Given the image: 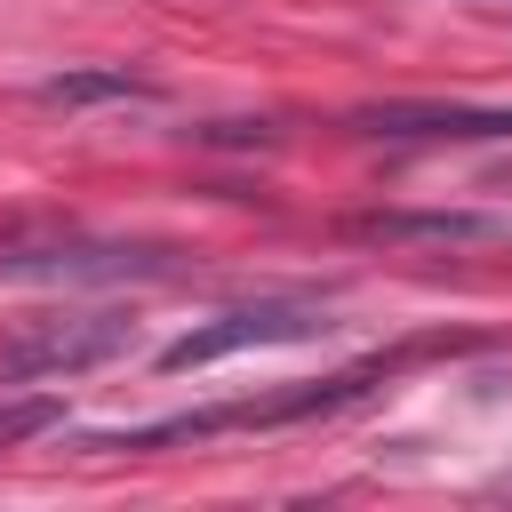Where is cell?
Segmentation results:
<instances>
[{
    "mask_svg": "<svg viewBox=\"0 0 512 512\" xmlns=\"http://www.w3.org/2000/svg\"><path fill=\"white\" fill-rule=\"evenodd\" d=\"M432 352H472V336H416V344H392L344 376H312L296 392H272V400H216V408H184V416H152V424H128V432H96L88 448H184V440H216V432H280V424H312V416H336L352 400H368L376 384H392L400 368L432 360Z\"/></svg>",
    "mask_w": 512,
    "mask_h": 512,
    "instance_id": "6da1fadb",
    "label": "cell"
},
{
    "mask_svg": "<svg viewBox=\"0 0 512 512\" xmlns=\"http://www.w3.org/2000/svg\"><path fill=\"white\" fill-rule=\"evenodd\" d=\"M176 248L160 240H96V232H48V240H0V280H168Z\"/></svg>",
    "mask_w": 512,
    "mask_h": 512,
    "instance_id": "7a4b0ae2",
    "label": "cell"
},
{
    "mask_svg": "<svg viewBox=\"0 0 512 512\" xmlns=\"http://www.w3.org/2000/svg\"><path fill=\"white\" fill-rule=\"evenodd\" d=\"M320 328H336L320 296H256V304H232V312L184 328L176 344H160L152 368H160V376H184V368H216V360H232V352H248V344H304V336H320Z\"/></svg>",
    "mask_w": 512,
    "mask_h": 512,
    "instance_id": "3957f363",
    "label": "cell"
},
{
    "mask_svg": "<svg viewBox=\"0 0 512 512\" xmlns=\"http://www.w3.org/2000/svg\"><path fill=\"white\" fill-rule=\"evenodd\" d=\"M136 336V320L120 312H80V320H40L0 352V384H48V376H88L104 360H120Z\"/></svg>",
    "mask_w": 512,
    "mask_h": 512,
    "instance_id": "277c9868",
    "label": "cell"
},
{
    "mask_svg": "<svg viewBox=\"0 0 512 512\" xmlns=\"http://www.w3.org/2000/svg\"><path fill=\"white\" fill-rule=\"evenodd\" d=\"M344 232L376 248H512V208H368Z\"/></svg>",
    "mask_w": 512,
    "mask_h": 512,
    "instance_id": "5b68a950",
    "label": "cell"
},
{
    "mask_svg": "<svg viewBox=\"0 0 512 512\" xmlns=\"http://www.w3.org/2000/svg\"><path fill=\"white\" fill-rule=\"evenodd\" d=\"M360 136H392V144H512V104H360L352 112Z\"/></svg>",
    "mask_w": 512,
    "mask_h": 512,
    "instance_id": "8992f818",
    "label": "cell"
},
{
    "mask_svg": "<svg viewBox=\"0 0 512 512\" xmlns=\"http://www.w3.org/2000/svg\"><path fill=\"white\" fill-rule=\"evenodd\" d=\"M40 104H48V112L160 104V80H144V72H128V64H72V72H48V80H40Z\"/></svg>",
    "mask_w": 512,
    "mask_h": 512,
    "instance_id": "52a82bcc",
    "label": "cell"
},
{
    "mask_svg": "<svg viewBox=\"0 0 512 512\" xmlns=\"http://www.w3.org/2000/svg\"><path fill=\"white\" fill-rule=\"evenodd\" d=\"M56 424H64V400H56V392L0 400V448H16V440H40V432H56Z\"/></svg>",
    "mask_w": 512,
    "mask_h": 512,
    "instance_id": "ba28073f",
    "label": "cell"
}]
</instances>
